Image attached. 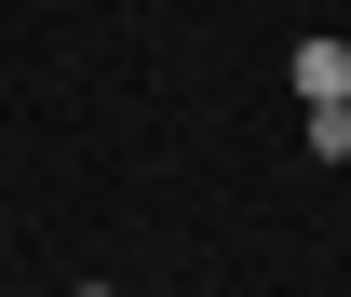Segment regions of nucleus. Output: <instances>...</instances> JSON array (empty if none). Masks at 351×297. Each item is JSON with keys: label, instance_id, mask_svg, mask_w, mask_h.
<instances>
[{"label": "nucleus", "instance_id": "obj_2", "mask_svg": "<svg viewBox=\"0 0 351 297\" xmlns=\"http://www.w3.org/2000/svg\"><path fill=\"white\" fill-rule=\"evenodd\" d=\"M68 297H122V284H68Z\"/></svg>", "mask_w": 351, "mask_h": 297}, {"label": "nucleus", "instance_id": "obj_1", "mask_svg": "<svg viewBox=\"0 0 351 297\" xmlns=\"http://www.w3.org/2000/svg\"><path fill=\"white\" fill-rule=\"evenodd\" d=\"M284 82H298V108H351V41H298Z\"/></svg>", "mask_w": 351, "mask_h": 297}]
</instances>
